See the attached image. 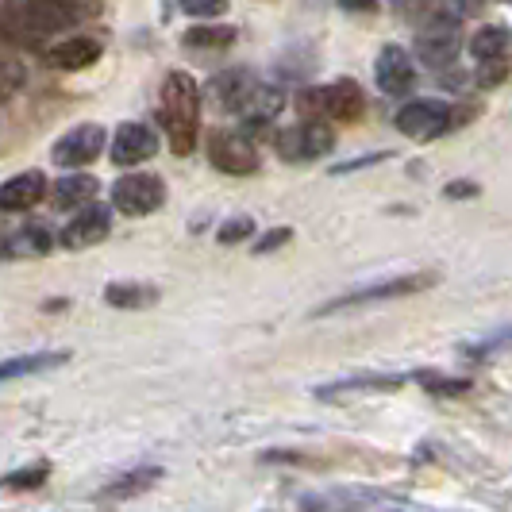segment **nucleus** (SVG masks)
I'll return each mask as SVG.
<instances>
[{"instance_id":"nucleus-24","label":"nucleus","mask_w":512,"mask_h":512,"mask_svg":"<svg viewBox=\"0 0 512 512\" xmlns=\"http://www.w3.org/2000/svg\"><path fill=\"white\" fill-rule=\"evenodd\" d=\"M24 81H27L24 62H20L16 54H8V47H0V101H8V97H16Z\"/></svg>"},{"instance_id":"nucleus-30","label":"nucleus","mask_w":512,"mask_h":512,"mask_svg":"<svg viewBox=\"0 0 512 512\" xmlns=\"http://www.w3.org/2000/svg\"><path fill=\"white\" fill-rule=\"evenodd\" d=\"M416 382L428 385L436 397H459V393H466V389H470V382H466V378H439V374H416Z\"/></svg>"},{"instance_id":"nucleus-3","label":"nucleus","mask_w":512,"mask_h":512,"mask_svg":"<svg viewBox=\"0 0 512 512\" xmlns=\"http://www.w3.org/2000/svg\"><path fill=\"white\" fill-rule=\"evenodd\" d=\"M0 8H8L35 35L66 31L89 16V4H77V0H0Z\"/></svg>"},{"instance_id":"nucleus-32","label":"nucleus","mask_w":512,"mask_h":512,"mask_svg":"<svg viewBox=\"0 0 512 512\" xmlns=\"http://www.w3.org/2000/svg\"><path fill=\"white\" fill-rule=\"evenodd\" d=\"M181 12L193 16V20H216L228 12V0H178Z\"/></svg>"},{"instance_id":"nucleus-8","label":"nucleus","mask_w":512,"mask_h":512,"mask_svg":"<svg viewBox=\"0 0 512 512\" xmlns=\"http://www.w3.org/2000/svg\"><path fill=\"white\" fill-rule=\"evenodd\" d=\"M208 158L224 174H255L258 170L255 139L243 135V131H212L208 135Z\"/></svg>"},{"instance_id":"nucleus-11","label":"nucleus","mask_w":512,"mask_h":512,"mask_svg":"<svg viewBox=\"0 0 512 512\" xmlns=\"http://www.w3.org/2000/svg\"><path fill=\"white\" fill-rule=\"evenodd\" d=\"M104 151V128L101 124H81V128L66 131L58 143H54V166H89L97 162V154Z\"/></svg>"},{"instance_id":"nucleus-31","label":"nucleus","mask_w":512,"mask_h":512,"mask_svg":"<svg viewBox=\"0 0 512 512\" xmlns=\"http://www.w3.org/2000/svg\"><path fill=\"white\" fill-rule=\"evenodd\" d=\"M509 70H512L509 54L482 58V62H478V85H497V81H505V74H509Z\"/></svg>"},{"instance_id":"nucleus-33","label":"nucleus","mask_w":512,"mask_h":512,"mask_svg":"<svg viewBox=\"0 0 512 512\" xmlns=\"http://www.w3.org/2000/svg\"><path fill=\"white\" fill-rule=\"evenodd\" d=\"M289 239H293V231H289V228H274V231H266V235L258 239L255 251H258V255H270V251H278V247H285Z\"/></svg>"},{"instance_id":"nucleus-7","label":"nucleus","mask_w":512,"mask_h":512,"mask_svg":"<svg viewBox=\"0 0 512 512\" xmlns=\"http://www.w3.org/2000/svg\"><path fill=\"white\" fill-rule=\"evenodd\" d=\"M274 147L285 162H308V158H320L335 147V131L320 120H305L297 128H285L274 135Z\"/></svg>"},{"instance_id":"nucleus-10","label":"nucleus","mask_w":512,"mask_h":512,"mask_svg":"<svg viewBox=\"0 0 512 512\" xmlns=\"http://www.w3.org/2000/svg\"><path fill=\"white\" fill-rule=\"evenodd\" d=\"M439 282V274H405V278H393V282L370 285V289H359V293H347L332 305H324L320 312H339V308L351 305H370V301H389V297H409V293H424Z\"/></svg>"},{"instance_id":"nucleus-19","label":"nucleus","mask_w":512,"mask_h":512,"mask_svg":"<svg viewBox=\"0 0 512 512\" xmlns=\"http://www.w3.org/2000/svg\"><path fill=\"white\" fill-rule=\"evenodd\" d=\"M54 208H81L89 201H97V178L89 174H66L54 185Z\"/></svg>"},{"instance_id":"nucleus-25","label":"nucleus","mask_w":512,"mask_h":512,"mask_svg":"<svg viewBox=\"0 0 512 512\" xmlns=\"http://www.w3.org/2000/svg\"><path fill=\"white\" fill-rule=\"evenodd\" d=\"M43 35H35L31 27H24L8 8H0V47H35Z\"/></svg>"},{"instance_id":"nucleus-15","label":"nucleus","mask_w":512,"mask_h":512,"mask_svg":"<svg viewBox=\"0 0 512 512\" xmlns=\"http://www.w3.org/2000/svg\"><path fill=\"white\" fill-rule=\"evenodd\" d=\"M101 58V43L97 39H85V35H74V39H62L58 47L47 51V62H51L54 70H85V66H93Z\"/></svg>"},{"instance_id":"nucleus-12","label":"nucleus","mask_w":512,"mask_h":512,"mask_svg":"<svg viewBox=\"0 0 512 512\" xmlns=\"http://www.w3.org/2000/svg\"><path fill=\"white\" fill-rule=\"evenodd\" d=\"M374 81L389 97H405L409 93L412 85H416V70H412V58L405 54V47L385 43L382 54L374 58Z\"/></svg>"},{"instance_id":"nucleus-21","label":"nucleus","mask_w":512,"mask_h":512,"mask_svg":"<svg viewBox=\"0 0 512 512\" xmlns=\"http://www.w3.org/2000/svg\"><path fill=\"white\" fill-rule=\"evenodd\" d=\"M512 47V35L505 27H482L474 39H470V54H474V62H482V58H497V54H509Z\"/></svg>"},{"instance_id":"nucleus-18","label":"nucleus","mask_w":512,"mask_h":512,"mask_svg":"<svg viewBox=\"0 0 512 512\" xmlns=\"http://www.w3.org/2000/svg\"><path fill=\"white\" fill-rule=\"evenodd\" d=\"M70 359V351H35V355H16V359L0 362V382H16V378H27V374H43V370H54Z\"/></svg>"},{"instance_id":"nucleus-16","label":"nucleus","mask_w":512,"mask_h":512,"mask_svg":"<svg viewBox=\"0 0 512 512\" xmlns=\"http://www.w3.org/2000/svg\"><path fill=\"white\" fill-rule=\"evenodd\" d=\"M255 85H258V77L251 74V70H228V74H220L212 81V97L220 101V108H228V112L239 116V108L251 97Z\"/></svg>"},{"instance_id":"nucleus-5","label":"nucleus","mask_w":512,"mask_h":512,"mask_svg":"<svg viewBox=\"0 0 512 512\" xmlns=\"http://www.w3.org/2000/svg\"><path fill=\"white\" fill-rule=\"evenodd\" d=\"M451 128H459V120H455V108L443 101L424 97V101H412L397 112V131L409 135V139H436Z\"/></svg>"},{"instance_id":"nucleus-13","label":"nucleus","mask_w":512,"mask_h":512,"mask_svg":"<svg viewBox=\"0 0 512 512\" xmlns=\"http://www.w3.org/2000/svg\"><path fill=\"white\" fill-rule=\"evenodd\" d=\"M154 151H158V135L147 124H120L108 154L116 166H139V162L154 158Z\"/></svg>"},{"instance_id":"nucleus-6","label":"nucleus","mask_w":512,"mask_h":512,"mask_svg":"<svg viewBox=\"0 0 512 512\" xmlns=\"http://www.w3.org/2000/svg\"><path fill=\"white\" fill-rule=\"evenodd\" d=\"M166 201V185L154 174H124L112 185V208L124 216H151Z\"/></svg>"},{"instance_id":"nucleus-20","label":"nucleus","mask_w":512,"mask_h":512,"mask_svg":"<svg viewBox=\"0 0 512 512\" xmlns=\"http://www.w3.org/2000/svg\"><path fill=\"white\" fill-rule=\"evenodd\" d=\"M104 301L112 308H151L158 301V289L147 282H112L104 285Z\"/></svg>"},{"instance_id":"nucleus-28","label":"nucleus","mask_w":512,"mask_h":512,"mask_svg":"<svg viewBox=\"0 0 512 512\" xmlns=\"http://www.w3.org/2000/svg\"><path fill=\"white\" fill-rule=\"evenodd\" d=\"M436 8H443V0H393V16L405 20V24H420Z\"/></svg>"},{"instance_id":"nucleus-35","label":"nucleus","mask_w":512,"mask_h":512,"mask_svg":"<svg viewBox=\"0 0 512 512\" xmlns=\"http://www.w3.org/2000/svg\"><path fill=\"white\" fill-rule=\"evenodd\" d=\"M339 8H347V12H374L378 0H339Z\"/></svg>"},{"instance_id":"nucleus-34","label":"nucleus","mask_w":512,"mask_h":512,"mask_svg":"<svg viewBox=\"0 0 512 512\" xmlns=\"http://www.w3.org/2000/svg\"><path fill=\"white\" fill-rule=\"evenodd\" d=\"M447 197H478V185L474 181H455V185H447Z\"/></svg>"},{"instance_id":"nucleus-4","label":"nucleus","mask_w":512,"mask_h":512,"mask_svg":"<svg viewBox=\"0 0 512 512\" xmlns=\"http://www.w3.org/2000/svg\"><path fill=\"white\" fill-rule=\"evenodd\" d=\"M297 104H301V112H305L308 120H316L324 112L332 120L355 124L362 112H366V97H362L359 81H351V77H339V81L324 85V89H308V93H301Z\"/></svg>"},{"instance_id":"nucleus-26","label":"nucleus","mask_w":512,"mask_h":512,"mask_svg":"<svg viewBox=\"0 0 512 512\" xmlns=\"http://www.w3.org/2000/svg\"><path fill=\"white\" fill-rule=\"evenodd\" d=\"M235 43V27L220 24V27H193L185 31V47H205V51H216V47H231Z\"/></svg>"},{"instance_id":"nucleus-2","label":"nucleus","mask_w":512,"mask_h":512,"mask_svg":"<svg viewBox=\"0 0 512 512\" xmlns=\"http://www.w3.org/2000/svg\"><path fill=\"white\" fill-rule=\"evenodd\" d=\"M459 47H462V27L455 12L436 8L432 16H424V20L416 24V54H420L424 66L447 70V66L455 62Z\"/></svg>"},{"instance_id":"nucleus-9","label":"nucleus","mask_w":512,"mask_h":512,"mask_svg":"<svg viewBox=\"0 0 512 512\" xmlns=\"http://www.w3.org/2000/svg\"><path fill=\"white\" fill-rule=\"evenodd\" d=\"M108 231H112V208L89 201V205H81V212L62 228L54 243H62L66 251H81V247H93V243L108 239Z\"/></svg>"},{"instance_id":"nucleus-29","label":"nucleus","mask_w":512,"mask_h":512,"mask_svg":"<svg viewBox=\"0 0 512 512\" xmlns=\"http://www.w3.org/2000/svg\"><path fill=\"white\" fill-rule=\"evenodd\" d=\"M251 235H255V220H251V216H231V220H224L220 231H216V239H220L224 247L243 243V239H251Z\"/></svg>"},{"instance_id":"nucleus-17","label":"nucleus","mask_w":512,"mask_h":512,"mask_svg":"<svg viewBox=\"0 0 512 512\" xmlns=\"http://www.w3.org/2000/svg\"><path fill=\"white\" fill-rule=\"evenodd\" d=\"M54 247V235L43 224H27L20 228L16 235H8L4 243H0V255H12V258H39L47 255Z\"/></svg>"},{"instance_id":"nucleus-14","label":"nucleus","mask_w":512,"mask_h":512,"mask_svg":"<svg viewBox=\"0 0 512 512\" xmlns=\"http://www.w3.org/2000/svg\"><path fill=\"white\" fill-rule=\"evenodd\" d=\"M47 197V178L39 170H24L16 178H8L0 185V208L4 212H24V208H35Z\"/></svg>"},{"instance_id":"nucleus-1","label":"nucleus","mask_w":512,"mask_h":512,"mask_svg":"<svg viewBox=\"0 0 512 512\" xmlns=\"http://www.w3.org/2000/svg\"><path fill=\"white\" fill-rule=\"evenodd\" d=\"M158 120H162V128H166V139H170V151L174 154H189L197 147L201 89H197V81L185 74V70H174V74H166V81H162Z\"/></svg>"},{"instance_id":"nucleus-27","label":"nucleus","mask_w":512,"mask_h":512,"mask_svg":"<svg viewBox=\"0 0 512 512\" xmlns=\"http://www.w3.org/2000/svg\"><path fill=\"white\" fill-rule=\"evenodd\" d=\"M405 382V378H397V374H389V378H347V382H335V385H324V389H316V397H339V393H355V389H397V385Z\"/></svg>"},{"instance_id":"nucleus-23","label":"nucleus","mask_w":512,"mask_h":512,"mask_svg":"<svg viewBox=\"0 0 512 512\" xmlns=\"http://www.w3.org/2000/svg\"><path fill=\"white\" fill-rule=\"evenodd\" d=\"M158 478H162V470H158V466H143V470H135V474L116 478L112 486L104 489V497H131V493H143V489H151Z\"/></svg>"},{"instance_id":"nucleus-22","label":"nucleus","mask_w":512,"mask_h":512,"mask_svg":"<svg viewBox=\"0 0 512 512\" xmlns=\"http://www.w3.org/2000/svg\"><path fill=\"white\" fill-rule=\"evenodd\" d=\"M47 478H51V466H47V462H35V466H20V470L4 474L0 486L12 489V493H27V489H43Z\"/></svg>"}]
</instances>
